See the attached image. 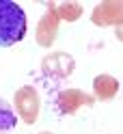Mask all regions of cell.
<instances>
[{
	"label": "cell",
	"instance_id": "6da1fadb",
	"mask_svg": "<svg viewBox=\"0 0 123 134\" xmlns=\"http://www.w3.org/2000/svg\"><path fill=\"white\" fill-rule=\"evenodd\" d=\"M26 35V13L13 0H0V48L20 43Z\"/></svg>",
	"mask_w": 123,
	"mask_h": 134
},
{
	"label": "cell",
	"instance_id": "7a4b0ae2",
	"mask_svg": "<svg viewBox=\"0 0 123 134\" xmlns=\"http://www.w3.org/2000/svg\"><path fill=\"white\" fill-rule=\"evenodd\" d=\"M15 123H17L15 110L11 108V104H7V99L0 97V134H11Z\"/></svg>",
	"mask_w": 123,
	"mask_h": 134
}]
</instances>
